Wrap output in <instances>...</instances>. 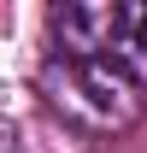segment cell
I'll use <instances>...</instances> for the list:
<instances>
[{"mask_svg": "<svg viewBox=\"0 0 147 153\" xmlns=\"http://www.w3.org/2000/svg\"><path fill=\"white\" fill-rule=\"evenodd\" d=\"M41 94H47V106H53L59 118H71L76 130H88V135H124V130H135V118H141L135 82H124L106 59L53 53L41 65Z\"/></svg>", "mask_w": 147, "mask_h": 153, "instance_id": "6da1fadb", "label": "cell"}, {"mask_svg": "<svg viewBox=\"0 0 147 153\" xmlns=\"http://www.w3.org/2000/svg\"><path fill=\"white\" fill-rule=\"evenodd\" d=\"M112 24H118V6L112 0L53 6V41H59V53H71V59H100L106 41H112Z\"/></svg>", "mask_w": 147, "mask_h": 153, "instance_id": "7a4b0ae2", "label": "cell"}, {"mask_svg": "<svg viewBox=\"0 0 147 153\" xmlns=\"http://www.w3.org/2000/svg\"><path fill=\"white\" fill-rule=\"evenodd\" d=\"M100 59L124 82H147V6H118V24H112V41Z\"/></svg>", "mask_w": 147, "mask_h": 153, "instance_id": "3957f363", "label": "cell"}, {"mask_svg": "<svg viewBox=\"0 0 147 153\" xmlns=\"http://www.w3.org/2000/svg\"><path fill=\"white\" fill-rule=\"evenodd\" d=\"M0 153H24V147H18V141H12L6 130H0Z\"/></svg>", "mask_w": 147, "mask_h": 153, "instance_id": "277c9868", "label": "cell"}]
</instances>
